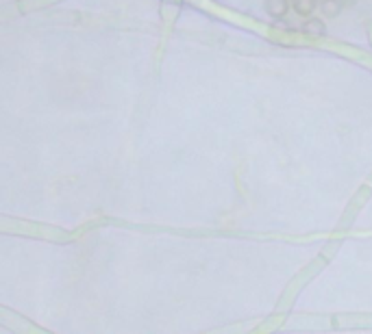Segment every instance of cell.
I'll return each instance as SVG.
<instances>
[{
    "instance_id": "4",
    "label": "cell",
    "mask_w": 372,
    "mask_h": 334,
    "mask_svg": "<svg viewBox=\"0 0 372 334\" xmlns=\"http://www.w3.org/2000/svg\"><path fill=\"white\" fill-rule=\"evenodd\" d=\"M292 3H294L296 14H301V16H309V14L314 11L316 0H292Z\"/></svg>"
},
{
    "instance_id": "2",
    "label": "cell",
    "mask_w": 372,
    "mask_h": 334,
    "mask_svg": "<svg viewBox=\"0 0 372 334\" xmlns=\"http://www.w3.org/2000/svg\"><path fill=\"white\" fill-rule=\"evenodd\" d=\"M322 14L324 16H331V18H336L340 11H342V0H322Z\"/></svg>"
},
{
    "instance_id": "1",
    "label": "cell",
    "mask_w": 372,
    "mask_h": 334,
    "mask_svg": "<svg viewBox=\"0 0 372 334\" xmlns=\"http://www.w3.org/2000/svg\"><path fill=\"white\" fill-rule=\"evenodd\" d=\"M289 9V0H266V11L272 18H283Z\"/></svg>"
},
{
    "instance_id": "3",
    "label": "cell",
    "mask_w": 372,
    "mask_h": 334,
    "mask_svg": "<svg viewBox=\"0 0 372 334\" xmlns=\"http://www.w3.org/2000/svg\"><path fill=\"white\" fill-rule=\"evenodd\" d=\"M303 33L307 35H324V22L320 20H307L303 26Z\"/></svg>"
}]
</instances>
